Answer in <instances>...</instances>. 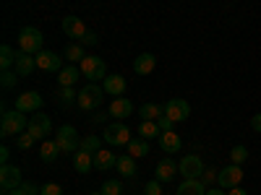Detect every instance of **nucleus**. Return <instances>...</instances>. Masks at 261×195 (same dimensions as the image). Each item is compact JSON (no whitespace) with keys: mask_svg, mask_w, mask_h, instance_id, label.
<instances>
[{"mask_svg":"<svg viewBox=\"0 0 261 195\" xmlns=\"http://www.w3.org/2000/svg\"><path fill=\"white\" fill-rule=\"evenodd\" d=\"M102 96H105V89L97 83H89L84 86V89L79 91V110H97V107L102 104Z\"/></svg>","mask_w":261,"mask_h":195,"instance_id":"20e7f679","label":"nucleus"},{"mask_svg":"<svg viewBox=\"0 0 261 195\" xmlns=\"http://www.w3.org/2000/svg\"><path fill=\"white\" fill-rule=\"evenodd\" d=\"M217 175H220V172H214V169H204V182H214V180H217Z\"/></svg>","mask_w":261,"mask_h":195,"instance_id":"37998d69","label":"nucleus"},{"mask_svg":"<svg viewBox=\"0 0 261 195\" xmlns=\"http://www.w3.org/2000/svg\"><path fill=\"white\" fill-rule=\"evenodd\" d=\"M157 125H160V130H162V133H170V130H172V125H175V122H172L167 115H162V117L157 120Z\"/></svg>","mask_w":261,"mask_h":195,"instance_id":"79ce46f5","label":"nucleus"},{"mask_svg":"<svg viewBox=\"0 0 261 195\" xmlns=\"http://www.w3.org/2000/svg\"><path fill=\"white\" fill-rule=\"evenodd\" d=\"M79 68H81V76L84 78H89V83H97V81H105L107 78V65L97 55H86L79 62Z\"/></svg>","mask_w":261,"mask_h":195,"instance_id":"f03ea898","label":"nucleus"},{"mask_svg":"<svg viewBox=\"0 0 261 195\" xmlns=\"http://www.w3.org/2000/svg\"><path fill=\"white\" fill-rule=\"evenodd\" d=\"M227 195H248V192H246V190H243L241 185H238V187H232V190H227Z\"/></svg>","mask_w":261,"mask_h":195,"instance_id":"49530a36","label":"nucleus"},{"mask_svg":"<svg viewBox=\"0 0 261 195\" xmlns=\"http://www.w3.org/2000/svg\"><path fill=\"white\" fill-rule=\"evenodd\" d=\"M144 195H162V182H160V180H151V182H146Z\"/></svg>","mask_w":261,"mask_h":195,"instance_id":"ea45409f","label":"nucleus"},{"mask_svg":"<svg viewBox=\"0 0 261 195\" xmlns=\"http://www.w3.org/2000/svg\"><path fill=\"white\" fill-rule=\"evenodd\" d=\"M8 159H11V148H8V146H3V148H0V161L8 164Z\"/></svg>","mask_w":261,"mask_h":195,"instance_id":"a18cd8bd","label":"nucleus"},{"mask_svg":"<svg viewBox=\"0 0 261 195\" xmlns=\"http://www.w3.org/2000/svg\"><path fill=\"white\" fill-rule=\"evenodd\" d=\"M118 164V156L113 154V151H97L94 154V169H99V172H105V169H110V167H115Z\"/></svg>","mask_w":261,"mask_h":195,"instance_id":"4be33fe9","label":"nucleus"},{"mask_svg":"<svg viewBox=\"0 0 261 195\" xmlns=\"http://www.w3.org/2000/svg\"><path fill=\"white\" fill-rule=\"evenodd\" d=\"M120 190H123V182L120 180H107L102 185V195H120Z\"/></svg>","mask_w":261,"mask_h":195,"instance_id":"72a5a7b5","label":"nucleus"},{"mask_svg":"<svg viewBox=\"0 0 261 195\" xmlns=\"http://www.w3.org/2000/svg\"><path fill=\"white\" fill-rule=\"evenodd\" d=\"M63 31H65V37L81 39V37H84L86 31H89V29L84 26V21H81L79 16H65V18H63Z\"/></svg>","mask_w":261,"mask_h":195,"instance_id":"ddd939ff","label":"nucleus"},{"mask_svg":"<svg viewBox=\"0 0 261 195\" xmlns=\"http://www.w3.org/2000/svg\"><path fill=\"white\" fill-rule=\"evenodd\" d=\"M37 138L29 133V130H27V133H21V136H16V148H21V151H27V148H32V143H34Z\"/></svg>","mask_w":261,"mask_h":195,"instance_id":"c9c22d12","label":"nucleus"},{"mask_svg":"<svg viewBox=\"0 0 261 195\" xmlns=\"http://www.w3.org/2000/svg\"><path fill=\"white\" fill-rule=\"evenodd\" d=\"M162 115H165V104H154V102L141 104V110H139L141 120H160Z\"/></svg>","mask_w":261,"mask_h":195,"instance_id":"b1692460","label":"nucleus"},{"mask_svg":"<svg viewBox=\"0 0 261 195\" xmlns=\"http://www.w3.org/2000/svg\"><path fill=\"white\" fill-rule=\"evenodd\" d=\"M243 182V167L241 164H227L225 169H220V175H217V185L222 190H232Z\"/></svg>","mask_w":261,"mask_h":195,"instance_id":"0eeeda50","label":"nucleus"},{"mask_svg":"<svg viewBox=\"0 0 261 195\" xmlns=\"http://www.w3.org/2000/svg\"><path fill=\"white\" fill-rule=\"evenodd\" d=\"M118 172L123 177H136V159L130 156V154H123V156H118Z\"/></svg>","mask_w":261,"mask_h":195,"instance_id":"393cba45","label":"nucleus"},{"mask_svg":"<svg viewBox=\"0 0 261 195\" xmlns=\"http://www.w3.org/2000/svg\"><path fill=\"white\" fill-rule=\"evenodd\" d=\"M13 68H16L18 78H27V76H32L34 68H37V57H34V55H27V52H18Z\"/></svg>","mask_w":261,"mask_h":195,"instance_id":"2eb2a0df","label":"nucleus"},{"mask_svg":"<svg viewBox=\"0 0 261 195\" xmlns=\"http://www.w3.org/2000/svg\"><path fill=\"white\" fill-rule=\"evenodd\" d=\"M130 112H134V104H130L128 99H123V96H115V99H113V104H110V115H113L115 120H125Z\"/></svg>","mask_w":261,"mask_h":195,"instance_id":"6ab92c4d","label":"nucleus"},{"mask_svg":"<svg viewBox=\"0 0 261 195\" xmlns=\"http://www.w3.org/2000/svg\"><path fill=\"white\" fill-rule=\"evenodd\" d=\"M37 68L47 71V73H60L63 71V57H58L50 50H42V52H37Z\"/></svg>","mask_w":261,"mask_h":195,"instance_id":"f8f14e48","label":"nucleus"},{"mask_svg":"<svg viewBox=\"0 0 261 195\" xmlns=\"http://www.w3.org/2000/svg\"><path fill=\"white\" fill-rule=\"evenodd\" d=\"M230 161L243 167V164L248 161V148H246V146H232V151H230Z\"/></svg>","mask_w":261,"mask_h":195,"instance_id":"2f4dec72","label":"nucleus"},{"mask_svg":"<svg viewBox=\"0 0 261 195\" xmlns=\"http://www.w3.org/2000/svg\"><path fill=\"white\" fill-rule=\"evenodd\" d=\"M206 195H227L222 187H212V190H206Z\"/></svg>","mask_w":261,"mask_h":195,"instance_id":"de8ad7c7","label":"nucleus"},{"mask_svg":"<svg viewBox=\"0 0 261 195\" xmlns=\"http://www.w3.org/2000/svg\"><path fill=\"white\" fill-rule=\"evenodd\" d=\"M58 96H60V102H73V99H79V94L73 91V86H60V91H58Z\"/></svg>","mask_w":261,"mask_h":195,"instance_id":"4c0bfd02","label":"nucleus"},{"mask_svg":"<svg viewBox=\"0 0 261 195\" xmlns=\"http://www.w3.org/2000/svg\"><path fill=\"white\" fill-rule=\"evenodd\" d=\"M79 73H81V68H73V65H68V68H63V71L58 73V83H60V86H73V83L79 81Z\"/></svg>","mask_w":261,"mask_h":195,"instance_id":"cd10ccee","label":"nucleus"},{"mask_svg":"<svg viewBox=\"0 0 261 195\" xmlns=\"http://www.w3.org/2000/svg\"><path fill=\"white\" fill-rule=\"evenodd\" d=\"M160 146H162L165 154H178L180 146H183V141H180L178 133H172V130H170V133H162V136H160Z\"/></svg>","mask_w":261,"mask_h":195,"instance_id":"aec40b11","label":"nucleus"},{"mask_svg":"<svg viewBox=\"0 0 261 195\" xmlns=\"http://www.w3.org/2000/svg\"><path fill=\"white\" fill-rule=\"evenodd\" d=\"M16 57H18V52H13V47L3 45V47H0V68L11 71V65H16Z\"/></svg>","mask_w":261,"mask_h":195,"instance_id":"c85d7f7f","label":"nucleus"},{"mask_svg":"<svg viewBox=\"0 0 261 195\" xmlns=\"http://www.w3.org/2000/svg\"><path fill=\"white\" fill-rule=\"evenodd\" d=\"M27 130H29L34 138H47V136H50V130H53V122H50V117H47L45 112H34V115L29 117Z\"/></svg>","mask_w":261,"mask_h":195,"instance_id":"9d476101","label":"nucleus"},{"mask_svg":"<svg viewBox=\"0 0 261 195\" xmlns=\"http://www.w3.org/2000/svg\"><path fill=\"white\" fill-rule=\"evenodd\" d=\"M39 107H42V96L37 91H27L16 99V110H21V112H37Z\"/></svg>","mask_w":261,"mask_h":195,"instance_id":"4468645a","label":"nucleus"},{"mask_svg":"<svg viewBox=\"0 0 261 195\" xmlns=\"http://www.w3.org/2000/svg\"><path fill=\"white\" fill-rule=\"evenodd\" d=\"M154 65H157V57L151 55V52H141L136 60H134V71L139 76H149L151 71H154Z\"/></svg>","mask_w":261,"mask_h":195,"instance_id":"f3484780","label":"nucleus"},{"mask_svg":"<svg viewBox=\"0 0 261 195\" xmlns=\"http://www.w3.org/2000/svg\"><path fill=\"white\" fill-rule=\"evenodd\" d=\"M18 52H27V55H37L42 52V31L34 26H27L18 31Z\"/></svg>","mask_w":261,"mask_h":195,"instance_id":"7ed1b4c3","label":"nucleus"},{"mask_svg":"<svg viewBox=\"0 0 261 195\" xmlns=\"http://www.w3.org/2000/svg\"><path fill=\"white\" fill-rule=\"evenodd\" d=\"M18 73L16 71H3V73H0V83H3V89H13V86H16V78Z\"/></svg>","mask_w":261,"mask_h":195,"instance_id":"e433bc0d","label":"nucleus"},{"mask_svg":"<svg viewBox=\"0 0 261 195\" xmlns=\"http://www.w3.org/2000/svg\"><path fill=\"white\" fill-rule=\"evenodd\" d=\"M178 172L186 177V180H199L204 175V161L196 156V154H188L183 156V161L178 164Z\"/></svg>","mask_w":261,"mask_h":195,"instance_id":"6e6552de","label":"nucleus"},{"mask_svg":"<svg viewBox=\"0 0 261 195\" xmlns=\"http://www.w3.org/2000/svg\"><path fill=\"white\" fill-rule=\"evenodd\" d=\"M165 115L178 125V122L188 120V115H191V104H188L186 99H170V102H165Z\"/></svg>","mask_w":261,"mask_h":195,"instance_id":"1a4fd4ad","label":"nucleus"},{"mask_svg":"<svg viewBox=\"0 0 261 195\" xmlns=\"http://www.w3.org/2000/svg\"><path fill=\"white\" fill-rule=\"evenodd\" d=\"M92 195H102V190H99V192H92Z\"/></svg>","mask_w":261,"mask_h":195,"instance_id":"09e8293b","label":"nucleus"},{"mask_svg":"<svg viewBox=\"0 0 261 195\" xmlns=\"http://www.w3.org/2000/svg\"><path fill=\"white\" fill-rule=\"evenodd\" d=\"M39 190H37V185H32V182H21L18 187H13L8 195H37Z\"/></svg>","mask_w":261,"mask_h":195,"instance_id":"f704fd0d","label":"nucleus"},{"mask_svg":"<svg viewBox=\"0 0 261 195\" xmlns=\"http://www.w3.org/2000/svg\"><path fill=\"white\" fill-rule=\"evenodd\" d=\"M29 125V117L27 112H21V110H6L3 117H0V133H3L6 138L8 136H21L24 133V127Z\"/></svg>","mask_w":261,"mask_h":195,"instance_id":"f257e3e1","label":"nucleus"},{"mask_svg":"<svg viewBox=\"0 0 261 195\" xmlns=\"http://www.w3.org/2000/svg\"><path fill=\"white\" fill-rule=\"evenodd\" d=\"M60 151H65V154H76V151L81 148V141H79V133L73 125H63L58 127V136H55Z\"/></svg>","mask_w":261,"mask_h":195,"instance_id":"39448f33","label":"nucleus"},{"mask_svg":"<svg viewBox=\"0 0 261 195\" xmlns=\"http://www.w3.org/2000/svg\"><path fill=\"white\" fill-rule=\"evenodd\" d=\"M58 154H60L58 141H45V143L39 146V159H42V161H55Z\"/></svg>","mask_w":261,"mask_h":195,"instance_id":"bb28decb","label":"nucleus"},{"mask_svg":"<svg viewBox=\"0 0 261 195\" xmlns=\"http://www.w3.org/2000/svg\"><path fill=\"white\" fill-rule=\"evenodd\" d=\"M175 195H206V190H204V182H199V180H186V182H180Z\"/></svg>","mask_w":261,"mask_h":195,"instance_id":"a878e982","label":"nucleus"},{"mask_svg":"<svg viewBox=\"0 0 261 195\" xmlns=\"http://www.w3.org/2000/svg\"><path fill=\"white\" fill-rule=\"evenodd\" d=\"M102 89H105V94H110V96H123V91H125V78H123V76H107V78L102 81Z\"/></svg>","mask_w":261,"mask_h":195,"instance_id":"a211bd4d","label":"nucleus"},{"mask_svg":"<svg viewBox=\"0 0 261 195\" xmlns=\"http://www.w3.org/2000/svg\"><path fill=\"white\" fill-rule=\"evenodd\" d=\"M18 185H21V169L13 164H3V169H0V190H3V195H8Z\"/></svg>","mask_w":261,"mask_h":195,"instance_id":"9b49d317","label":"nucleus"},{"mask_svg":"<svg viewBox=\"0 0 261 195\" xmlns=\"http://www.w3.org/2000/svg\"><path fill=\"white\" fill-rule=\"evenodd\" d=\"M39 195H63V187L58 182H47V185L39 187Z\"/></svg>","mask_w":261,"mask_h":195,"instance_id":"58836bf2","label":"nucleus"},{"mask_svg":"<svg viewBox=\"0 0 261 195\" xmlns=\"http://www.w3.org/2000/svg\"><path fill=\"white\" fill-rule=\"evenodd\" d=\"M102 141H107L110 146H128L130 143V130L123 122H110L102 133Z\"/></svg>","mask_w":261,"mask_h":195,"instance_id":"423d86ee","label":"nucleus"},{"mask_svg":"<svg viewBox=\"0 0 261 195\" xmlns=\"http://www.w3.org/2000/svg\"><path fill=\"white\" fill-rule=\"evenodd\" d=\"M128 154L134 156V159H141V156H146V154H149V143H146V138L130 141V143H128Z\"/></svg>","mask_w":261,"mask_h":195,"instance_id":"c756f323","label":"nucleus"},{"mask_svg":"<svg viewBox=\"0 0 261 195\" xmlns=\"http://www.w3.org/2000/svg\"><path fill=\"white\" fill-rule=\"evenodd\" d=\"M73 167H76L79 175H86V172H92V169H94V154H89V151L79 148L76 154H73Z\"/></svg>","mask_w":261,"mask_h":195,"instance_id":"dca6fc26","label":"nucleus"},{"mask_svg":"<svg viewBox=\"0 0 261 195\" xmlns=\"http://www.w3.org/2000/svg\"><path fill=\"white\" fill-rule=\"evenodd\" d=\"M251 127H253V130H256V133H261V112H258V115H253V117H251Z\"/></svg>","mask_w":261,"mask_h":195,"instance_id":"c03bdc74","label":"nucleus"},{"mask_svg":"<svg viewBox=\"0 0 261 195\" xmlns=\"http://www.w3.org/2000/svg\"><path fill=\"white\" fill-rule=\"evenodd\" d=\"M175 175H178V164L172 161V159H162V161L157 164V180H160V182H170Z\"/></svg>","mask_w":261,"mask_h":195,"instance_id":"412c9836","label":"nucleus"},{"mask_svg":"<svg viewBox=\"0 0 261 195\" xmlns=\"http://www.w3.org/2000/svg\"><path fill=\"white\" fill-rule=\"evenodd\" d=\"M139 136H141V138H146V141L160 138V136H162V130H160L157 120H141V122H139Z\"/></svg>","mask_w":261,"mask_h":195,"instance_id":"5701e85b","label":"nucleus"},{"mask_svg":"<svg viewBox=\"0 0 261 195\" xmlns=\"http://www.w3.org/2000/svg\"><path fill=\"white\" fill-rule=\"evenodd\" d=\"M63 57L65 60H71V62H81L86 55H84V45L81 42H76V45H68L65 47V52H63Z\"/></svg>","mask_w":261,"mask_h":195,"instance_id":"7c9ffc66","label":"nucleus"},{"mask_svg":"<svg viewBox=\"0 0 261 195\" xmlns=\"http://www.w3.org/2000/svg\"><path fill=\"white\" fill-rule=\"evenodd\" d=\"M79 42H81L84 47H92V45H97V42H99V37H97L94 31H86V34H84V37H81Z\"/></svg>","mask_w":261,"mask_h":195,"instance_id":"a19ab883","label":"nucleus"},{"mask_svg":"<svg viewBox=\"0 0 261 195\" xmlns=\"http://www.w3.org/2000/svg\"><path fill=\"white\" fill-rule=\"evenodd\" d=\"M99 143H102V141H99L97 136H86V138H81V148H84V151H89V154H97V151H102Z\"/></svg>","mask_w":261,"mask_h":195,"instance_id":"473e14b6","label":"nucleus"}]
</instances>
